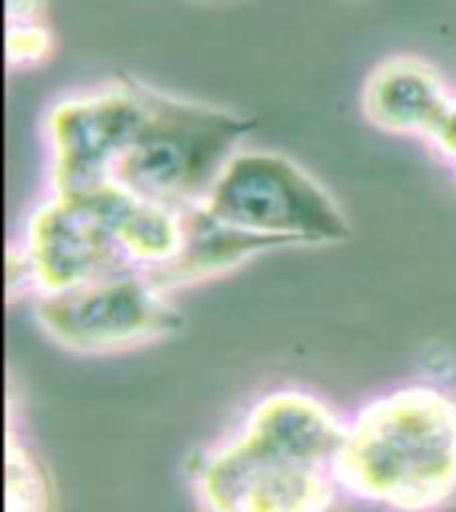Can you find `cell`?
Here are the masks:
<instances>
[{
  "mask_svg": "<svg viewBox=\"0 0 456 512\" xmlns=\"http://www.w3.org/2000/svg\"><path fill=\"white\" fill-rule=\"evenodd\" d=\"M123 270L134 267L96 192H48L8 248V296L59 294Z\"/></svg>",
  "mask_w": 456,
  "mask_h": 512,
  "instance_id": "5",
  "label": "cell"
},
{
  "mask_svg": "<svg viewBox=\"0 0 456 512\" xmlns=\"http://www.w3.org/2000/svg\"><path fill=\"white\" fill-rule=\"evenodd\" d=\"M40 334L75 355H112L163 342L179 331L174 294L150 272L123 270L70 291L32 299Z\"/></svg>",
  "mask_w": 456,
  "mask_h": 512,
  "instance_id": "6",
  "label": "cell"
},
{
  "mask_svg": "<svg viewBox=\"0 0 456 512\" xmlns=\"http://www.w3.org/2000/svg\"><path fill=\"white\" fill-rule=\"evenodd\" d=\"M56 38L46 19L6 22V56L11 70H38L54 56Z\"/></svg>",
  "mask_w": 456,
  "mask_h": 512,
  "instance_id": "11",
  "label": "cell"
},
{
  "mask_svg": "<svg viewBox=\"0 0 456 512\" xmlns=\"http://www.w3.org/2000/svg\"><path fill=\"white\" fill-rule=\"evenodd\" d=\"M150 88L107 80L48 104L43 115L48 192H88L115 182L150 115Z\"/></svg>",
  "mask_w": 456,
  "mask_h": 512,
  "instance_id": "7",
  "label": "cell"
},
{
  "mask_svg": "<svg viewBox=\"0 0 456 512\" xmlns=\"http://www.w3.org/2000/svg\"><path fill=\"white\" fill-rule=\"evenodd\" d=\"M46 19V0H6V22Z\"/></svg>",
  "mask_w": 456,
  "mask_h": 512,
  "instance_id": "13",
  "label": "cell"
},
{
  "mask_svg": "<svg viewBox=\"0 0 456 512\" xmlns=\"http://www.w3.org/2000/svg\"><path fill=\"white\" fill-rule=\"evenodd\" d=\"M336 478L376 510H443L456 499V392L408 382L366 400L344 416Z\"/></svg>",
  "mask_w": 456,
  "mask_h": 512,
  "instance_id": "2",
  "label": "cell"
},
{
  "mask_svg": "<svg viewBox=\"0 0 456 512\" xmlns=\"http://www.w3.org/2000/svg\"><path fill=\"white\" fill-rule=\"evenodd\" d=\"M342 438L344 416L318 392L267 390L192 456V496L203 512H331Z\"/></svg>",
  "mask_w": 456,
  "mask_h": 512,
  "instance_id": "1",
  "label": "cell"
},
{
  "mask_svg": "<svg viewBox=\"0 0 456 512\" xmlns=\"http://www.w3.org/2000/svg\"><path fill=\"white\" fill-rule=\"evenodd\" d=\"M6 512H54L46 467L11 427L6 435Z\"/></svg>",
  "mask_w": 456,
  "mask_h": 512,
  "instance_id": "10",
  "label": "cell"
},
{
  "mask_svg": "<svg viewBox=\"0 0 456 512\" xmlns=\"http://www.w3.org/2000/svg\"><path fill=\"white\" fill-rule=\"evenodd\" d=\"M270 251H278V246L216 219L206 206H195L184 211L182 246L176 256L163 270L150 275L160 286L176 294L179 288L222 278Z\"/></svg>",
  "mask_w": 456,
  "mask_h": 512,
  "instance_id": "9",
  "label": "cell"
},
{
  "mask_svg": "<svg viewBox=\"0 0 456 512\" xmlns=\"http://www.w3.org/2000/svg\"><path fill=\"white\" fill-rule=\"evenodd\" d=\"M456 91L443 72L414 54H395L371 67L360 88V110L374 128L430 142L446 120Z\"/></svg>",
  "mask_w": 456,
  "mask_h": 512,
  "instance_id": "8",
  "label": "cell"
},
{
  "mask_svg": "<svg viewBox=\"0 0 456 512\" xmlns=\"http://www.w3.org/2000/svg\"><path fill=\"white\" fill-rule=\"evenodd\" d=\"M430 144L440 152V155H443V158H446V163L454 168V174H456V96H454V104H451V110H448L446 120L440 123V128L435 131Z\"/></svg>",
  "mask_w": 456,
  "mask_h": 512,
  "instance_id": "12",
  "label": "cell"
},
{
  "mask_svg": "<svg viewBox=\"0 0 456 512\" xmlns=\"http://www.w3.org/2000/svg\"><path fill=\"white\" fill-rule=\"evenodd\" d=\"M203 206L278 248L334 246L350 238V219L334 192L286 152L238 150Z\"/></svg>",
  "mask_w": 456,
  "mask_h": 512,
  "instance_id": "4",
  "label": "cell"
},
{
  "mask_svg": "<svg viewBox=\"0 0 456 512\" xmlns=\"http://www.w3.org/2000/svg\"><path fill=\"white\" fill-rule=\"evenodd\" d=\"M248 131L240 112L150 88V115L115 182L176 211L203 206Z\"/></svg>",
  "mask_w": 456,
  "mask_h": 512,
  "instance_id": "3",
  "label": "cell"
}]
</instances>
